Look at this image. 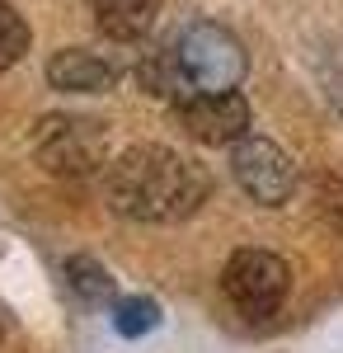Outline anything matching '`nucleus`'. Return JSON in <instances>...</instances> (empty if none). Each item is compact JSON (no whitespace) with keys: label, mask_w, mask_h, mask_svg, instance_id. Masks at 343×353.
Here are the masks:
<instances>
[{"label":"nucleus","mask_w":343,"mask_h":353,"mask_svg":"<svg viewBox=\"0 0 343 353\" xmlns=\"http://www.w3.org/2000/svg\"><path fill=\"white\" fill-rule=\"evenodd\" d=\"M211 193V174L169 146H132L104 174V198L127 221H184Z\"/></svg>","instance_id":"f257e3e1"},{"label":"nucleus","mask_w":343,"mask_h":353,"mask_svg":"<svg viewBox=\"0 0 343 353\" xmlns=\"http://www.w3.org/2000/svg\"><path fill=\"white\" fill-rule=\"evenodd\" d=\"M174 66H179V81H184V94H221V90H236L249 57H245V43H240L231 28L211 24V19H198L188 24L179 38H174Z\"/></svg>","instance_id":"f03ea898"},{"label":"nucleus","mask_w":343,"mask_h":353,"mask_svg":"<svg viewBox=\"0 0 343 353\" xmlns=\"http://www.w3.org/2000/svg\"><path fill=\"white\" fill-rule=\"evenodd\" d=\"M33 156L48 174L61 179H85L99 165H108V132L94 118H76V113H48L33 132Z\"/></svg>","instance_id":"7ed1b4c3"},{"label":"nucleus","mask_w":343,"mask_h":353,"mask_svg":"<svg viewBox=\"0 0 343 353\" xmlns=\"http://www.w3.org/2000/svg\"><path fill=\"white\" fill-rule=\"evenodd\" d=\"M221 288L245 316H273L291 288V269L273 250H236L221 273Z\"/></svg>","instance_id":"20e7f679"},{"label":"nucleus","mask_w":343,"mask_h":353,"mask_svg":"<svg viewBox=\"0 0 343 353\" xmlns=\"http://www.w3.org/2000/svg\"><path fill=\"white\" fill-rule=\"evenodd\" d=\"M236 179L240 189L249 193L254 203H264V208H282L296 189V165L291 156L278 146V141H268V137H245L236 141Z\"/></svg>","instance_id":"39448f33"},{"label":"nucleus","mask_w":343,"mask_h":353,"mask_svg":"<svg viewBox=\"0 0 343 353\" xmlns=\"http://www.w3.org/2000/svg\"><path fill=\"white\" fill-rule=\"evenodd\" d=\"M174 113H179V128L202 146H236V141L249 137V104L236 90L193 94L184 104H174Z\"/></svg>","instance_id":"423d86ee"},{"label":"nucleus","mask_w":343,"mask_h":353,"mask_svg":"<svg viewBox=\"0 0 343 353\" xmlns=\"http://www.w3.org/2000/svg\"><path fill=\"white\" fill-rule=\"evenodd\" d=\"M118 81V61L90 52V48H61L48 61V85L61 94H104Z\"/></svg>","instance_id":"0eeeda50"},{"label":"nucleus","mask_w":343,"mask_h":353,"mask_svg":"<svg viewBox=\"0 0 343 353\" xmlns=\"http://www.w3.org/2000/svg\"><path fill=\"white\" fill-rule=\"evenodd\" d=\"M90 14L104 38L113 43H136L146 38L160 14V0H90Z\"/></svg>","instance_id":"6e6552de"},{"label":"nucleus","mask_w":343,"mask_h":353,"mask_svg":"<svg viewBox=\"0 0 343 353\" xmlns=\"http://www.w3.org/2000/svg\"><path fill=\"white\" fill-rule=\"evenodd\" d=\"M156 325H160V306L151 297H123L118 306H113V330H118V334H127V339L151 334Z\"/></svg>","instance_id":"1a4fd4ad"},{"label":"nucleus","mask_w":343,"mask_h":353,"mask_svg":"<svg viewBox=\"0 0 343 353\" xmlns=\"http://www.w3.org/2000/svg\"><path fill=\"white\" fill-rule=\"evenodd\" d=\"M66 278H71V288H76L85 301H108L113 297V278H108L90 254H76V259H66Z\"/></svg>","instance_id":"9d476101"},{"label":"nucleus","mask_w":343,"mask_h":353,"mask_svg":"<svg viewBox=\"0 0 343 353\" xmlns=\"http://www.w3.org/2000/svg\"><path fill=\"white\" fill-rule=\"evenodd\" d=\"M24 52H28V24H24V14H19L10 0H0V71H10Z\"/></svg>","instance_id":"9b49d317"},{"label":"nucleus","mask_w":343,"mask_h":353,"mask_svg":"<svg viewBox=\"0 0 343 353\" xmlns=\"http://www.w3.org/2000/svg\"><path fill=\"white\" fill-rule=\"evenodd\" d=\"M0 339H5V321H0Z\"/></svg>","instance_id":"f8f14e48"}]
</instances>
